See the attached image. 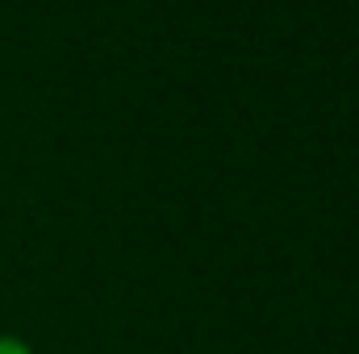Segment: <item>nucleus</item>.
<instances>
[{
    "label": "nucleus",
    "mask_w": 359,
    "mask_h": 354,
    "mask_svg": "<svg viewBox=\"0 0 359 354\" xmlns=\"http://www.w3.org/2000/svg\"><path fill=\"white\" fill-rule=\"evenodd\" d=\"M0 354H34V346L17 334H0Z\"/></svg>",
    "instance_id": "1"
}]
</instances>
